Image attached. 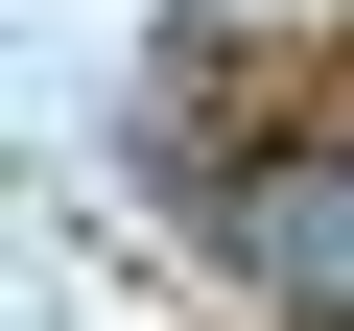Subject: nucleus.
I'll return each instance as SVG.
<instances>
[{
  "instance_id": "nucleus-1",
  "label": "nucleus",
  "mask_w": 354,
  "mask_h": 331,
  "mask_svg": "<svg viewBox=\"0 0 354 331\" xmlns=\"http://www.w3.org/2000/svg\"><path fill=\"white\" fill-rule=\"evenodd\" d=\"M236 260L283 307H354V166H236Z\"/></svg>"
}]
</instances>
